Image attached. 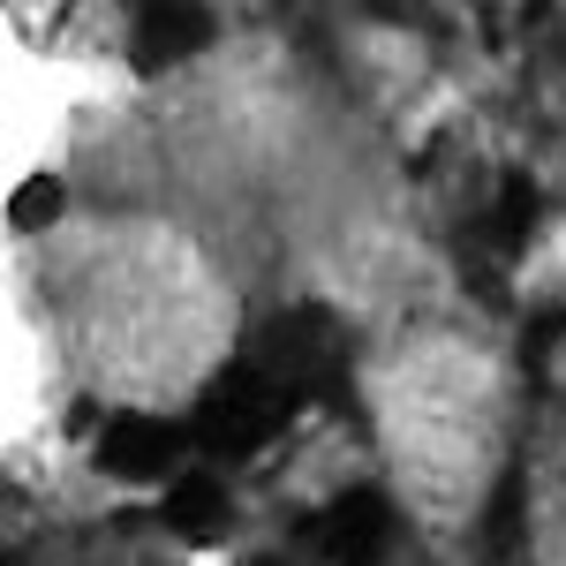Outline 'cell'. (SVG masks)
Returning <instances> with one entry per match:
<instances>
[{
    "label": "cell",
    "mask_w": 566,
    "mask_h": 566,
    "mask_svg": "<svg viewBox=\"0 0 566 566\" xmlns=\"http://www.w3.org/2000/svg\"><path fill=\"white\" fill-rule=\"evenodd\" d=\"M98 461H106L114 476H159V469L175 461L167 423H151V416H114V423H106V446H98Z\"/></svg>",
    "instance_id": "6da1fadb"
},
{
    "label": "cell",
    "mask_w": 566,
    "mask_h": 566,
    "mask_svg": "<svg viewBox=\"0 0 566 566\" xmlns=\"http://www.w3.org/2000/svg\"><path fill=\"white\" fill-rule=\"evenodd\" d=\"M61 219V175H39L15 189V227H53Z\"/></svg>",
    "instance_id": "7a4b0ae2"
}]
</instances>
